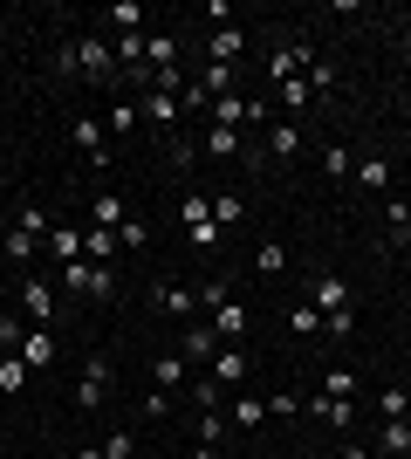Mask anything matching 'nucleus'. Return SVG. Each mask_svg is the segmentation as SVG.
Wrapping results in <instances>:
<instances>
[{"label": "nucleus", "mask_w": 411, "mask_h": 459, "mask_svg": "<svg viewBox=\"0 0 411 459\" xmlns=\"http://www.w3.org/2000/svg\"><path fill=\"white\" fill-rule=\"evenodd\" d=\"M261 419H268L261 398H227V425H234V432H261Z\"/></svg>", "instance_id": "obj_22"}, {"label": "nucleus", "mask_w": 411, "mask_h": 459, "mask_svg": "<svg viewBox=\"0 0 411 459\" xmlns=\"http://www.w3.org/2000/svg\"><path fill=\"white\" fill-rule=\"evenodd\" d=\"M14 357H21V364H28V370H48V364H56V357H62V350H56V329H28Z\"/></svg>", "instance_id": "obj_14"}, {"label": "nucleus", "mask_w": 411, "mask_h": 459, "mask_svg": "<svg viewBox=\"0 0 411 459\" xmlns=\"http://www.w3.org/2000/svg\"><path fill=\"white\" fill-rule=\"evenodd\" d=\"M124 254V240L110 227H90V240H82V261H97V268H110V261H117Z\"/></svg>", "instance_id": "obj_20"}, {"label": "nucleus", "mask_w": 411, "mask_h": 459, "mask_svg": "<svg viewBox=\"0 0 411 459\" xmlns=\"http://www.w3.org/2000/svg\"><path fill=\"white\" fill-rule=\"evenodd\" d=\"M0 254H7V261H14L21 274H28V268H41V240H35V233H21V227H7V233H0Z\"/></svg>", "instance_id": "obj_15"}, {"label": "nucleus", "mask_w": 411, "mask_h": 459, "mask_svg": "<svg viewBox=\"0 0 411 459\" xmlns=\"http://www.w3.org/2000/svg\"><path fill=\"white\" fill-rule=\"evenodd\" d=\"M151 384L172 398L178 384H185V357H178V350H158V357H151Z\"/></svg>", "instance_id": "obj_18"}, {"label": "nucleus", "mask_w": 411, "mask_h": 459, "mask_svg": "<svg viewBox=\"0 0 411 459\" xmlns=\"http://www.w3.org/2000/svg\"><path fill=\"white\" fill-rule=\"evenodd\" d=\"M254 274L281 281V274H288V247H281V240H261V247H254Z\"/></svg>", "instance_id": "obj_24"}, {"label": "nucleus", "mask_w": 411, "mask_h": 459, "mask_svg": "<svg viewBox=\"0 0 411 459\" xmlns=\"http://www.w3.org/2000/svg\"><path fill=\"white\" fill-rule=\"evenodd\" d=\"M309 411V398H295V391H274L268 398V419H302Z\"/></svg>", "instance_id": "obj_38"}, {"label": "nucleus", "mask_w": 411, "mask_h": 459, "mask_svg": "<svg viewBox=\"0 0 411 459\" xmlns=\"http://www.w3.org/2000/svg\"><path fill=\"white\" fill-rule=\"evenodd\" d=\"M384 247H411V199H391V212H384Z\"/></svg>", "instance_id": "obj_23"}, {"label": "nucleus", "mask_w": 411, "mask_h": 459, "mask_svg": "<svg viewBox=\"0 0 411 459\" xmlns=\"http://www.w3.org/2000/svg\"><path fill=\"white\" fill-rule=\"evenodd\" d=\"M158 308L178 316V323H199V316H206V308H199V288H185V281H165V288H158Z\"/></svg>", "instance_id": "obj_13"}, {"label": "nucleus", "mask_w": 411, "mask_h": 459, "mask_svg": "<svg viewBox=\"0 0 411 459\" xmlns=\"http://www.w3.org/2000/svg\"><path fill=\"white\" fill-rule=\"evenodd\" d=\"M97 453H103V459H137V432H110Z\"/></svg>", "instance_id": "obj_41"}, {"label": "nucleus", "mask_w": 411, "mask_h": 459, "mask_svg": "<svg viewBox=\"0 0 411 459\" xmlns=\"http://www.w3.org/2000/svg\"><path fill=\"white\" fill-rule=\"evenodd\" d=\"M103 131H137V96H117V103H110Z\"/></svg>", "instance_id": "obj_33"}, {"label": "nucleus", "mask_w": 411, "mask_h": 459, "mask_svg": "<svg viewBox=\"0 0 411 459\" xmlns=\"http://www.w3.org/2000/svg\"><path fill=\"white\" fill-rule=\"evenodd\" d=\"M261 144H268L274 165H295V158H302V124H295V117H268V124H261Z\"/></svg>", "instance_id": "obj_7"}, {"label": "nucleus", "mask_w": 411, "mask_h": 459, "mask_svg": "<svg viewBox=\"0 0 411 459\" xmlns=\"http://www.w3.org/2000/svg\"><path fill=\"white\" fill-rule=\"evenodd\" d=\"M110 28H117V35H137V21H144V7H137V0H117V7H110Z\"/></svg>", "instance_id": "obj_35"}, {"label": "nucleus", "mask_w": 411, "mask_h": 459, "mask_svg": "<svg viewBox=\"0 0 411 459\" xmlns=\"http://www.w3.org/2000/svg\"><path fill=\"white\" fill-rule=\"evenodd\" d=\"M281 103H288V110H302V103H315V96H309V82L295 76V82H281Z\"/></svg>", "instance_id": "obj_43"}, {"label": "nucleus", "mask_w": 411, "mask_h": 459, "mask_svg": "<svg viewBox=\"0 0 411 459\" xmlns=\"http://www.w3.org/2000/svg\"><path fill=\"white\" fill-rule=\"evenodd\" d=\"M82 240H90V227H62V220H56V233L41 240L48 268H76V261H82Z\"/></svg>", "instance_id": "obj_9"}, {"label": "nucleus", "mask_w": 411, "mask_h": 459, "mask_svg": "<svg viewBox=\"0 0 411 459\" xmlns=\"http://www.w3.org/2000/svg\"><path fill=\"white\" fill-rule=\"evenodd\" d=\"M0 316H14V288H0Z\"/></svg>", "instance_id": "obj_45"}, {"label": "nucleus", "mask_w": 411, "mask_h": 459, "mask_svg": "<svg viewBox=\"0 0 411 459\" xmlns=\"http://www.w3.org/2000/svg\"><path fill=\"white\" fill-rule=\"evenodd\" d=\"M110 364H103V357H90V364L76 370V391H69V411H103V404H110Z\"/></svg>", "instance_id": "obj_6"}, {"label": "nucleus", "mask_w": 411, "mask_h": 459, "mask_svg": "<svg viewBox=\"0 0 411 459\" xmlns=\"http://www.w3.org/2000/svg\"><path fill=\"white\" fill-rule=\"evenodd\" d=\"M322 336H330V343H350V336H356V308H336V316H322Z\"/></svg>", "instance_id": "obj_31"}, {"label": "nucleus", "mask_w": 411, "mask_h": 459, "mask_svg": "<svg viewBox=\"0 0 411 459\" xmlns=\"http://www.w3.org/2000/svg\"><path fill=\"white\" fill-rule=\"evenodd\" d=\"M193 459H219V453H213V446H193Z\"/></svg>", "instance_id": "obj_46"}, {"label": "nucleus", "mask_w": 411, "mask_h": 459, "mask_svg": "<svg viewBox=\"0 0 411 459\" xmlns=\"http://www.w3.org/2000/svg\"><path fill=\"white\" fill-rule=\"evenodd\" d=\"M302 82H309V96H330V90H336V69H330L322 56H315L309 69H302Z\"/></svg>", "instance_id": "obj_36"}, {"label": "nucleus", "mask_w": 411, "mask_h": 459, "mask_svg": "<svg viewBox=\"0 0 411 459\" xmlns=\"http://www.w3.org/2000/svg\"><path fill=\"white\" fill-rule=\"evenodd\" d=\"M131 96H137V124H144V131H158V137H172L178 158H193V144L178 137V124H185V103H178L172 90H158V82H144V90H131Z\"/></svg>", "instance_id": "obj_1"}, {"label": "nucleus", "mask_w": 411, "mask_h": 459, "mask_svg": "<svg viewBox=\"0 0 411 459\" xmlns=\"http://www.w3.org/2000/svg\"><path fill=\"white\" fill-rule=\"evenodd\" d=\"M69 137H76V152L90 158L97 172L110 165V137H103V124H97V117H76V124H69Z\"/></svg>", "instance_id": "obj_12"}, {"label": "nucleus", "mask_w": 411, "mask_h": 459, "mask_svg": "<svg viewBox=\"0 0 411 459\" xmlns=\"http://www.w3.org/2000/svg\"><path fill=\"white\" fill-rule=\"evenodd\" d=\"M14 227H21V233H35V240H48V233H56V220H48V212H41L35 199H21V212H14Z\"/></svg>", "instance_id": "obj_29"}, {"label": "nucleus", "mask_w": 411, "mask_h": 459, "mask_svg": "<svg viewBox=\"0 0 411 459\" xmlns=\"http://www.w3.org/2000/svg\"><path fill=\"white\" fill-rule=\"evenodd\" d=\"M309 411L330 425V432H356V398H315Z\"/></svg>", "instance_id": "obj_17"}, {"label": "nucleus", "mask_w": 411, "mask_h": 459, "mask_svg": "<svg viewBox=\"0 0 411 459\" xmlns=\"http://www.w3.org/2000/svg\"><path fill=\"white\" fill-rule=\"evenodd\" d=\"M69 48H76V82H110V90L124 82V69H117V48H110V41L82 35V41H69Z\"/></svg>", "instance_id": "obj_5"}, {"label": "nucleus", "mask_w": 411, "mask_h": 459, "mask_svg": "<svg viewBox=\"0 0 411 459\" xmlns=\"http://www.w3.org/2000/svg\"><path fill=\"white\" fill-rule=\"evenodd\" d=\"M117 240H124V247H144V240H151V227H144V220H137V212H131V220H124V227H117Z\"/></svg>", "instance_id": "obj_42"}, {"label": "nucleus", "mask_w": 411, "mask_h": 459, "mask_svg": "<svg viewBox=\"0 0 411 459\" xmlns=\"http://www.w3.org/2000/svg\"><path fill=\"white\" fill-rule=\"evenodd\" d=\"M356 186H371V192H384V186H391V158H356Z\"/></svg>", "instance_id": "obj_27"}, {"label": "nucleus", "mask_w": 411, "mask_h": 459, "mask_svg": "<svg viewBox=\"0 0 411 459\" xmlns=\"http://www.w3.org/2000/svg\"><path fill=\"white\" fill-rule=\"evenodd\" d=\"M322 178H356V158L343 152V144H330V152H322Z\"/></svg>", "instance_id": "obj_37"}, {"label": "nucleus", "mask_w": 411, "mask_h": 459, "mask_svg": "<svg viewBox=\"0 0 411 459\" xmlns=\"http://www.w3.org/2000/svg\"><path fill=\"white\" fill-rule=\"evenodd\" d=\"M21 336H28V316H21V308H14V316H0V350H7V357L21 350Z\"/></svg>", "instance_id": "obj_39"}, {"label": "nucleus", "mask_w": 411, "mask_h": 459, "mask_svg": "<svg viewBox=\"0 0 411 459\" xmlns=\"http://www.w3.org/2000/svg\"><path fill=\"white\" fill-rule=\"evenodd\" d=\"M309 302H315V316H336V308H350V281L343 274H309Z\"/></svg>", "instance_id": "obj_11"}, {"label": "nucleus", "mask_w": 411, "mask_h": 459, "mask_svg": "<svg viewBox=\"0 0 411 459\" xmlns=\"http://www.w3.org/2000/svg\"><path fill=\"white\" fill-rule=\"evenodd\" d=\"M14 308L28 316V329H56V316H62L56 274H48V268H28V274H21V288H14Z\"/></svg>", "instance_id": "obj_2"}, {"label": "nucleus", "mask_w": 411, "mask_h": 459, "mask_svg": "<svg viewBox=\"0 0 411 459\" xmlns=\"http://www.w3.org/2000/svg\"><path fill=\"white\" fill-rule=\"evenodd\" d=\"M124 220H131V206H124L117 192H97V199H90V227H110V233H117Z\"/></svg>", "instance_id": "obj_19"}, {"label": "nucleus", "mask_w": 411, "mask_h": 459, "mask_svg": "<svg viewBox=\"0 0 411 459\" xmlns=\"http://www.w3.org/2000/svg\"><path fill=\"white\" fill-rule=\"evenodd\" d=\"M206 158H240V131H219V124H206Z\"/></svg>", "instance_id": "obj_30"}, {"label": "nucleus", "mask_w": 411, "mask_h": 459, "mask_svg": "<svg viewBox=\"0 0 411 459\" xmlns=\"http://www.w3.org/2000/svg\"><path fill=\"white\" fill-rule=\"evenodd\" d=\"M213 220H219V233L240 227V220H247V199H240V192H213Z\"/></svg>", "instance_id": "obj_28"}, {"label": "nucleus", "mask_w": 411, "mask_h": 459, "mask_svg": "<svg viewBox=\"0 0 411 459\" xmlns=\"http://www.w3.org/2000/svg\"><path fill=\"white\" fill-rule=\"evenodd\" d=\"M336 459H377V453H371V446H356V439H343V446H336Z\"/></svg>", "instance_id": "obj_44"}, {"label": "nucleus", "mask_w": 411, "mask_h": 459, "mask_svg": "<svg viewBox=\"0 0 411 459\" xmlns=\"http://www.w3.org/2000/svg\"><path fill=\"white\" fill-rule=\"evenodd\" d=\"M206 377L219 384V391H227V398H234L240 384H247V350L240 343H227V350H213V364H206Z\"/></svg>", "instance_id": "obj_10"}, {"label": "nucleus", "mask_w": 411, "mask_h": 459, "mask_svg": "<svg viewBox=\"0 0 411 459\" xmlns=\"http://www.w3.org/2000/svg\"><path fill=\"white\" fill-rule=\"evenodd\" d=\"M76 459H103V453H97V446H82V453H76Z\"/></svg>", "instance_id": "obj_47"}, {"label": "nucleus", "mask_w": 411, "mask_h": 459, "mask_svg": "<svg viewBox=\"0 0 411 459\" xmlns=\"http://www.w3.org/2000/svg\"><path fill=\"white\" fill-rule=\"evenodd\" d=\"M178 227H185V247L193 254L219 247V220H213V199H206V192H185V199H178Z\"/></svg>", "instance_id": "obj_3"}, {"label": "nucleus", "mask_w": 411, "mask_h": 459, "mask_svg": "<svg viewBox=\"0 0 411 459\" xmlns=\"http://www.w3.org/2000/svg\"><path fill=\"white\" fill-rule=\"evenodd\" d=\"M213 350H227V343H219V329L206 323V316L178 329V357H185V364H213Z\"/></svg>", "instance_id": "obj_8"}, {"label": "nucleus", "mask_w": 411, "mask_h": 459, "mask_svg": "<svg viewBox=\"0 0 411 459\" xmlns=\"http://www.w3.org/2000/svg\"><path fill=\"white\" fill-rule=\"evenodd\" d=\"M62 295H90V302H117V268H97V261H76V268H56Z\"/></svg>", "instance_id": "obj_4"}, {"label": "nucleus", "mask_w": 411, "mask_h": 459, "mask_svg": "<svg viewBox=\"0 0 411 459\" xmlns=\"http://www.w3.org/2000/svg\"><path fill=\"white\" fill-rule=\"evenodd\" d=\"M240 56H247V35H240L234 21H227V28H213V35H206V62H227V69H234Z\"/></svg>", "instance_id": "obj_16"}, {"label": "nucleus", "mask_w": 411, "mask_h": 459, "mask_svg": "<svg viewBox=\"0 0 411 459\" xmlns=\"http://www.w3.org/2000/svg\"><path fill=\"white\" fill-rule=\"evenodd\" d=\"M322 398H356V370H343V364H336L330 377H322Z\"/></svg>", "instance_id": "obj_40"}, {"label": "nucleus", "mask_w": 411, "mask_h": 459, "mask_svg": "<svg viewBox=\"0 0 411 459\" xmlns=\"http://www.w3.org/2000/svg\"><path fill=\"white\" fill-rule=\"evenodd\" d=\"M28 377H35V370L21 364V357H0V391H7V398H14V391H28Z\"/></svg>", "instance_id": "obj_32"}, {"label": "nucleus", "mask_w": 411, "mask_h": 459, "mask_svg": "<svg viewBox=\"0 0 411 459\" xmlns=\"http://www.w3.org/2000/svg\"><path fill=\"white\" fill-rule=\"evenodd\" d=\"M405 432H411V411H405Z\"/></svg>", "instance_id": "obj_48"}, {"label": "nucleus", "mask_w": 411, "mask_h": 459, "mask_svg": "<svg viewBox=\"0 0 411 459\" xmlns=\"http://www.w3.org/2000/svg\"><path fill=\"white\" fill-rule=\"evenodd\" d=\"M227 432H234V425H227V411H199V419H193V439L213 446V453H219V439H227Z\"/></svg>", "instance_id": "obj_26"}, {"label": "nucleus", "mask_w": 411, "mask_h": 459, "mask_svg": "<svg viewBox=\"0 0 411 459\" xmlns=\"http://www.w3.org/2000/svg\"><path fill=\"white\" fill-rule=\"evenodd\" d=\"M371 453H377V459H411V432H405V419H398V425H384Z\"/></svg>", "instance_id": "obj_25"}, {"label": "nucleus", "mask_w": 411, "mask_h": 459, "mask_svg": "<svg viewBox=\"0 0 411 459\" xmlns=\"http://www.w3.org/2000/svg\"><path fill=\"white\" fill-rule=\"evenodd\" d=\"M288 329H295V336H322V316H315V302H295V308H288Z\"/></svg>", "instance_id": "obj_34"}, {"label": "nucleus", "mask_w": 411, "mask_h": 459, "mask_svg": "<svg viewBox=\"0 0 411 459\" xmlns=\"http://www.w3.org/2000/svg\"><path fill=\"white\" fill-rule=\"evenodd\" d=\"M371 411H377V419H384V425H398V419H405V411H411V391H405V384H384V391H377V398H371Z\"/></svg>", "instance_id": "obj_21"}]
</instances>
